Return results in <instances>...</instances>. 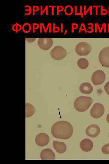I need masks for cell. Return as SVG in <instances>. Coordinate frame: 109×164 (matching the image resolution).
I'll use <instances>...</instances> for the list:
<instances>
[{
    "label": "cell",
    "mask_w": 109,
    "mask_h": 164,
    "mask_svg": "<svg viewBox=\"0 0 109 164\" xmlns=\"http://www.w3.org/2000/svg\"><path fill=\"white\" fill-rule=\"evenodd\" d=\"M39 7L37 5H33L32 6V15H34L35 14V13L38 12L39 10Z\"/></svg>",
    "instance_id": "cb8c5ba5"
},
{
    "label": "cell",
    "mask_w": 109,
    "mask_h": 164,
    "mask_svg": "<svg viewBox=\"0 0 109 164\" xmlns=\"http://www.w3.org/2000/svg\"><path fill=\"white\" fill-rule=\"evenodd\" d=\"M35 142L38 146L41 147L44 146L49 143V137L48 135L45 133H40L36 136Z\"/></svg>",
    "instance_id": "9c48e42d"
},
{
    "label": "cell",
    "mask_w": 109,
    "mask_h": 164,
    "mask_svg": "<svg viewBox=\"0 0 109 164\" xmlns=\"http://www.w3.org/2000/svg\"><path fill=\"white\" fill-rule=\"evenodd\" d=\"M79 90L83 94H89L92 92L93 87L90 83L84 82L80 85Z\"/></svg>",
    "instance_id": "5bb4252c"
},
{
    "label": "cell",
    "mask_w": 109,
    "mask_h": 164,
    "mask_svg": "<svg viewBox=\"0 0 109 164\" xmlns=\"http://www.w3.org/2000/svg\"><path fill=\"white\" fill-rule=\"evenodd\" d=\"M22 29L21 25L17 22H16L15 24H13L12 26V30L16 32H18L21 31Z\"/></svg>",
    "instance_id": "ac0fdd59"
},
{
    "label": "cell",
    "mask_w": 109,
    "mask_h": 164,
    "mask_svg": "<svg viewBox=\"0 0 109 164\" xmlns=\"http://www.w3.org/2000/svg\"><path fill=\"white\" fill-rule=\"evenodd\" d=\"M104 89L106 93L109 95V81L107 82L104 86Z\"/></svg>",
    "instance_id": "484cf974"
},
{
    "label": "cell",
    "mask_w": 109,
    "mask_h": 164,
    "mask_svg": "<svg viewBox=\"0 0 109 164\" xmlns=\"http://www.w3.org/2000/svg\"><path fill=\"white\" fill-rule=\"evenodd\" d=\"M37 44L40 49L47 50L52 47L53 41L51 38H40L38 39Z\"/></svg>",
    "instance_id": "ba28073f"
},
{
    "label": "cell",
    "mask_w": 109,
    "mask_h": 164,
    "mask_svg": "<svg viewBox=\"0 0 109 164\" xmlns=\"http://www.w3.org/2000/svg\"><path fill=\"white\" fill-rule=\"evenodd\" d=\"M104 111L103 105L100 103H97L94 104L91 108L90 115L94 118H99L103 115Z\"/></svg>",
    "instance_id": "5b68a950"
},
{
    "label": "cell",
    "mask_w": 109,
    "mask_h": 164,
    "mask_svg": "<svg viewBox=\"0 0 109 164\" xmlns=\"http://www.w3.org/2000/svg\"><path fill=\"white\" fill-rule=\"evenodd\" d=\"M55 154L49 148L43 149L40 153V158L42 159H54Z\"/></svg>",
    "instance_id": "7c38bea8"
},
{
    "label": "cell",
    "mask_w": 109,
    "mask_h": 164,
    "mask_svg": "<svg viewBox=\"0 0 109 164\" xmlns=\"http://www.w3.org/2000/svg\"><path fill=\"white\" fill-rule=\"evenodd\" d=\"M63 8L62 6H58V12L59 11H61L63 10Z\"/></svg>",
    "instance_id": "83f0119b"
},
{
    "label": "cell",
    "mask_w": 109,
    "mask_h": 164,
    "mask_svg": "<svg viewBox=\"0 0 109 164\" xmlns=\"http://www.w3.org/2000/svg\"><path fill=\"white\" fill-rule=\"evenodd\" d=\"M106 119L107 121L109 124V114L107 115Z\"/></svg>",
    "instance_id": "f1b7e54d"
},
{
    "label": "cell",
    "mask_w": 109,
    "mask_h": 164,
    "mask_svg": "<svg viewBox=\"0 0 109 164\" xmlns=\"http://www.w3.org/2000/svg\"><path fill=\"white\" fill-rule=\"evenodd\" d=\"M101 151L104 154H109V143L104 145L102 148Z\"/></svg>",
    "instance_id": "44dd1931"
},
{
    "label": "cell",
    "mask_w": 109,
    "mask_h": 164,
    "mask_svg": "<svg viewBox=\"0 0 109 164\" xmlns=\"http://www.w3.org/2000/svg\"><path fill=\"white\" fill-rule=\"evenodd\" d=\"M73 128L72 125L66 121H59L52 126L51 133L57 138L68 139L72 135Z\"/></svg>",
    "instance_id": "6da1fadb"
},
{
    "label": "cell",
    "mask_w": 109,
    "mask_h": 164,
    "mask_svg": "<svg viewBox=\"0 0 109 164\" xmlns=\"http://www.w3.org/2000/svg\"><path fill=\"white\" fill-rule=\"evenodd\" d=\"M106 76L104 72L100 70L95 71L91 77V81L95 85L101 84L104 81Z\"/></svg>",
    "instance_id": "52a82bcc"
},
{
    "label": "cell",
    "mask_w": 109,
    "mask_h": 164,
    "mask_svg": "<svg viewBox=\"0 0 109 164\" xmlns=\"http://www.w3.org/2000/svg\"><path fill=\"white\" fill-rule=\"evenodd\" d=\"M36 39L35 38H26V41L29 43H31L34 42Z\"/></svg>",
    "instance_id": "4316f807"
},
{
    "label": "cell",
    "mask_w": 109,
    "mask_h": 164,
    "mask_svg": "<svg viewBox=\"0 0 109 164\" xmlns=\"http://www.w3.org/2000/svg\"><path fill=\"white\" fill-rule=\"evenodd\" d=\"M92 98L89 97L81 96L77 97L74 102L75 109L79 112L87 110L93 102Z\"/></svg>",
    "instance_id": "7a4b0ae2"
},
{
    "label": "cell",
    "mask_w": 109,
    "mask_h": 164,
    "mask_svg": "<svg viewBox=\"0 0 109 164\" xmlns=\"http://www.w3.org/2000/svg\"><path fill=\"white\" fill-rule=\"evenodd\" d=\"M48 6L46 5L44 7L43 5L40 6V15H42L46 11L47 15H48Z\"/></svg>",
    "instance_id": "603a6c76"
},
{
    "label": "cell",
    "mask_w": 109,
    "mask_h": 164,
    "mask_svg": "<svg viewBox=\"0 0 109 164\" xmlns=\"http://www.w3.org/2000/svg\"><path fill=\"white\" fill-rule=\"evenodd\" d=\"M25 15H30L32 12L31 7L29 5H25L24 6Z\"/></svg>",
    "instance_id": "d6986e66"
},
{
    "label": "cell",
    "mask_w": 109,
    "mask_h": 164,
    "mask_svg": "<svg viewBox=\"0 0 109 164\" xmlns=\"http://www.w3.org/2000/svg\"><path fill=\"white\" fill-rule=\"evenodd\" d=\"M72 8L71 6H67L65 7L64 9V12L67 15H70L72 13Z\"/></svg>",
    "instance_id": "7402d4cb"
},
{
    "label": "cell",
    "mask_w": 109,
    "mask_h": 164,
    "mask_svg": "<svg viewBox=\"0 0 109 164\" xmlns=\"http://www.w3.org/2000/svg\"><path fill=\"white\" fill-rule=\"evenodd\" d=\"M51 24L49 23L47 25L46 28L45 27L44 24L43 23H40V33H42L43 32V30H44V32L45 33H46L48 28V27L50 26Z\"/></svg>",
    "instance_id": "ffe728a7"
},
{
    "label": "cell",
    "mask_w": 109,
    "mask_h": 164,
    "mask_svg": "<svg viewBox=\"0 0 109 164\" xmlns=\"http://www.w3.org/2000/svg\"><path fill=\"white\" fill-rule=\"evenodd\" d=\"M91 46L85 42H81L78 43L75 47V51L79 56H87L91 52Z\"/></svg>",
    "instance_id": "277c9868"
},
{
    "label": "cell",
    "mask_w": 109,
    "mask_h": 164,
    "mask_svg": "<svg viewBox=\"0 0 109 164\" xmlns=\"http://www.w3.org/2000/svg\"><path fill=\"white\" fill-rule=\"evenodd\" d=\"M31 29V26L29 23H25L22 25V30L24 32L28 33L30 32Z\"/></svg>",
    "instance_id": "e0dca14e"
},
{
    "label": "cell",
    "mask_w": 109,
    "mask_h": 164,
    "mask_svg": "<svg viewBox=\"0 0 109 164\" xmlns=\"http://www.w3.org/2000/svg\"><path fill=\"white\" fill-rule=\"evenodd\" d=\"M100 132V128L98 125L92 124L86 128L85 132L88 136L91 138H95L98 135Z\"/></svg>",
    "instance_id": "30bf717a"
},
{
    "label": "cell",
    "mask_w": 109,
    "mask_h": 164,
    "mask_svg": "<svg viewBox=\"0 0 109 164\" xmlns=\"http://www.w3.org/2000/svg\"><path fill=\"white\" fill-rule=\"evenodd\" d=\"M98 58L103 67L109 68V46L103 48L100 52Z\"/></svg>",
    "instance_id": "8992f818"
},
{
    "label": "cell",
    "mask_w": 109,
    "mask_h": 164,
    "mask_svg": "<svg viewBox=\"0 0 109 164\" xmlns=\"http://www.w3.org/2000/svg\"><path fill=\"white\" fill-rule=\"evenodd\" d=\"M77 64L79 68L84 69L88 67L89 63L88 61L86 59L81 58L78 60Z\"/></svg>",
    "instance_id": "2e32d148"
},
{
    "label": "cell",
    "mask_w": 109,
    "mask_h": 164,
    "mask_svg": "<svg viewBox=\"0 0 109 164\" xmlns=\"http://www.w3.org/2000/svg\"><path fill=\"white\" fill-rule=\"evenodd\" d=\"M108 135H109V132Z\"/></svg>",
    "instance_id": "f546056e"
},
{
    "label": "cell",
    "mask_w": 109,
    "mask_h": 164,
    "mask_svg": "<svg viewBox=\"0 0 109 164\" xmlns=\"http://www.w3.org/2000/svg\"><path fill=\"white\" fill-rule=\"evenodd\" d=\"M39 25L37 23H33L32 24V32L34 33L36 29H38L39 28Z\"/></svg>",
    "instance_id": "d4e9b609"
},
{
    "label": "cell",
    "mask_w": 109,
    "mask_h": 164,
    "mask_svg": "<svg viewBox=\"0 0 109 164\" xmlns=\"http://www.w3.org/2000/svg\"><path fill=\"white\" fill-rule=\"evenodd\" d=\"M35 108L29 103L26 104V117H29L32 116L35 111Z\"/></svg>",
    "instance_id": "9a60e30c"
},
{
    "label": "cell",
    "mask_w": 109,
    "mask_h": 164,
    "mask_svg": "<svg viewBox=\"0 0 109 164\" xmlns=\"http://www.w3.org/2000/svg\"><path fill=\"white\" fill-rule=\"evenodd\" d=\"M53 146L56 151L59 153L64 152L67 149V146L63 142L53 141Z\"/></svg>",
    "instance_id": "4fadbf2b"
},
{
    "label": "cell",
    "mask_w": 109,
    "mask_h": 164,
    "mask_svg": "<svg viewBox=\"0 0 109 164\" xmlns=\"http://www.w3.org/2000/svg\"><path fill=\"white\" fill-rule=\"evenodd\" d=\"M67 54L66 50L60 46H54L50 51V55L52 58L57 60L63 59L66 56Z\"/></svg>",
    "instance_id": "3957f363"
},
{
    "label": "cell",
    "mask_w": 109,
    "mask_h": 164,
    "mask_svg": "<svg viewBox=\"0 0 109 164\" xmlns=\"http://www.w3.org/2000/svg\"><path fill=\"white\" fill-rule=\"evenodd\" d=\"M80 146L83 151L88 152L90 151L93 149V144L91 140L88 138H85L81 141Z\"/></svg>",
    "instance_id": "8fae6325"
}]
</instances>
